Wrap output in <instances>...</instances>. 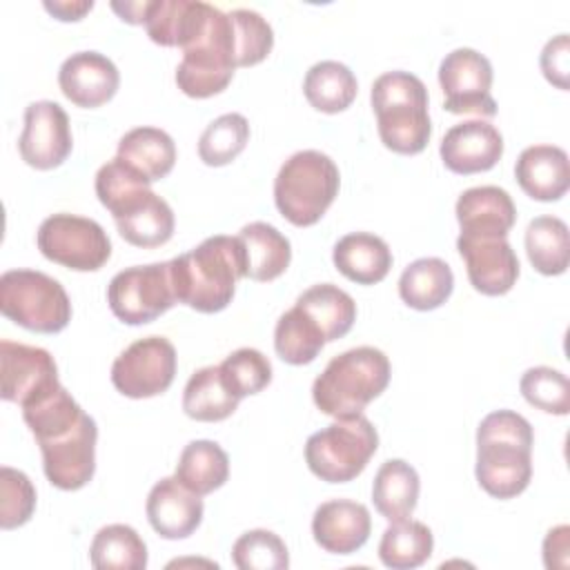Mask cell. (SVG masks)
<instances>
[{
	"instance_id": "1",
	"label": "cell",
	"mask_w": 570,
	"mask_h": 570,
	"mask_svg": "<svg viewBox=\"0 0 570 570\" xmlns=\"http://www.w3.org/2000/svg\"><path fill=\"white\" fill-rule=\"evenodd\" d=\"M176 301L196 312L225 309L245 276V252L238 236H209L198 247L169 261Z\"/></svg>"
},
{
	"instance_id": "2",
	"label": "cell",
	"mask_w": 570,
	"mask_h": 570,
	"mask_svg": "<svg viewBox=\"0 0 570 570\" xmlns=\"http://www.w3.org/2000/svg\"><path fill=\"white\" fill-rule=\"evenodd\" d=\"M532 425L512 410L490 412L476 428V481L494 499L521 494L532 476Z\"/></svg>"
},
{
	"instance_id": "3",
	"label": "cell",
	"mask_w": 570,
	"mask_h": 570,
	"mask_svg": "<svg viewBox=\"0 0 570 570\" xmlns=\"http://www.w3.org/2000/svg\"><path fill=\"white\" fill-rule=\"evenodd\" d=\"M372 109L383 145L396 154L412 156L425 149L432 136L428 114V89L410 71L381 73L372 85Z\"/></svg>"
},
{
	"instance_id": "4",
	"label": "cell",
	"mask_w": 570,
	"mask_h": 570,
	"mask_svg": "<svg viewBox=\"0 0 570 570\" xmlns=\"http://www.w3.org/2000/svg\"><path fill=\"white\" fill-rule=\"evenodd\" d=\"M390 383L387 356L370 345L352 347L334 356L312 385L316 407L334 419L363 414Z\"/></svg>"
},
{
	"instance_id": "5",
	"label": "cell",
	"mask_w": 570,
	"mask_h": 570,
	"mask_svg": "<svg viewBox=\"0 0 570 570\" xmlns=\"http://www.w3.org/2000/svg\"><path fill=\"white\" fill-rule=\"evenodd\" d=\"M336 163L316 149L292 154L276 174L274 200L278 212L296 227L321 220L338 194Z\"/></svg>"
},
{
	"instance_id": "6",
	"label": "cell",
	"mask_w": 570,
	"mask_h": 570,
	"mask_svg": "<svg viewBox=\"0 0 570 570\" xmlns=\"http://www.w3.org/2000/svg\"><path fill=\"white\" fill-rule=\"evenodd\" d=\"M379 448V432L363 414L341 416L305 443L307 468L327 483L356 479Z\"/></svg>"
},
{
	"instance_id": "7",
	"label": "cell",
	"mask_w": 570,
	"mask_h": 570,
	"mask_svg": "<svg viewBox=\"0 0 570 570\" xmlns=\"http://www.w3.org/2000/svg\"><path fill=\"white\" fill-rule=\"evenodd\" d=\"M0 312L24 330L56 334L71 321V301L45 272L9 269L0 276Z\"/></svg>"
},
{
	"instance_id": "8",
	"label": "cell",
	"mask_w": 570,
	"mask_h": 570,
	"mask_svg": "<svg viewBox=\"0 0 570 570\" xmlns=\"http://www.w3.org/2000/svg\"><path fill=\"white\" fill-rule=\"evenodd\" d=\"M236 67L232 18L214 7L203 36L183 49V60L176 67V85L191 98H209L232 82Z\"/></svg>"
},
{
	"instance_id": "9",
	"label": "cell",
	"mask_w": 570,
	"mask_h": 570,
	"mask_svg": "<svg viewBox=\"0 0 570 570\" xmlns=\"http://www.w3.org/2000/svg\"><path fill=\"white\" fill-rule=\"evenodd\" d=\"M36 243L45 258L76 272H96L111 256L107 232L96 220L76 214L45 218L38 227Z\"/></svg>"
},
{
	"instance_id": "10",
	"label": "cell",
	"mask_w": 570,
	"mask_h": 570,
	"mask_svg": "<svg viewBox=\"0 0 570 570\" xmlns=\"http://www.w3.org/2000/svg\"><path fill=\"white\" fill-rule=\"evenodd\" d=\"M114 316L127 325H145L165 314L176 301L169 261L134 265L118 272L107 287Z\"/></svg>"
},
{
	"instance_id": "11",
	"label": "cell",
	"mask_w": 570,
	"mask_h": 570,
	"mask_svg": "<svg viewBox=\"0 0 570 570\" xmlns=\"http://www.w3.org/2000/svg\"><path fill=\"white\" fill-rule=\"evenodd\" d=\"M176 376V350L165 336H145L118 354L114 387L129 399H149L169 390Z\"/></svg>"
},
{
	"instance_id": "12",
	"label": "cell",
	"mask_w": 570,
	"mask_h": 570,
	"mask_svg": "<svg viewBox=\"0 0 570 570\" xmlns=\"http://www.w3.org/2000/svg\"><path fill=\"white\" fill-rule=\"evenodd\" d=\"M439 85L443 89V107L452 114H474L492 118L497 102L490 94L492 65L490 60L470 47H459L439 65Z\"/></svg>"
},
{
	"instance_id": "13",
	"label": "cell",
	"mask_w": 570,
	"mask_h": 570,
	"mask_svg": "<svg viewBox=\"0 0 570 570\" xmlns=\"http://www.w3.org/2000/svg\"><path fill=\"white\" fill-rule=\"evenodd\" d=\"M96 421L82 414L62 434L38 441L49 483L60 490H80L87 485L96 472Z\"/></svg>"
},
{
	"instance_id": "14",
	"label": "cell",
	"mask_w": 570,
	"mask_h": 570,
	"mask_svg": "<svg viewBox=\"0 0 570 570\" xmlns=\"http://www.w3.org/2000/svg\"><path fill=\"white\" fill-rule=\"evenodd\" d=\"M73 140L67 111L53 100H36L24 109V127L18 140L22 160L33 169H53L67 160Z\"/></svg>"
},
{
	"instance_id": "15",
	"label": "cell",
	"mask_w": 570,
	"mask_h": 570,
	"mask_svg": "<svg viewBox=\"0 0 570 570\" xmlns=\"http://www.w3.org/2000/svg\"><path fill=\"white\" fill-rule=\"evenodd\" d=\"M456 249L465 261L472 287L485 296H501L512 289L519 278V258L508 236H472L459 234Z\"/></svg>"
},
{
	"instance_id": "16",
	"label": "cell",
	"mask_w": 570,
	"mask_h": 570,
	"mask_svg": "<svg viewBox=\"0 0 570 570\" xmlns=\"http://www.w3.org/2000/svg\"><path fill=\"white\" fill-rule=\"evenodd\" d=\"M0 396L20 407L60 383L56 361L47 350L7 338L0 341Z\"/></svg>"
},
{
	"instance_id": "17",
	"label": "cell",
	"mask_w": 570,
	"mask_h": 570,
	"mask_svg": "<svg viewBox=\"0 0 570 570\" xmlns=\"http://www.w3.org/2000/svg\"><path fill=\"white\" fill-rule=\"evenodd\" d=\"M118 234L136 247L165 245L174 234V212L165 198L149 187L134 189L111 209Z\"/></svg>"
},
{
	"instance_id": "18",
	"label": "cell",
	"mask_w": 570,
	"mask_h": 570,
	"mask_svg": "<svg viewBox=\"0 0 570 570\" xmlns=\"http://www.w3.org/2000/svg\"><path fill=\"white\" fill-rule=\"evenodd\" d=\"M439 154L454 174L488 171L503 156V136L485 120H465L445 131Z\"/></svg>"
},
{
	"instance_id": "19",
	"label": "cell",
	"mask_w": 570,
	"mask_h": 570,
	"mask_svg": "<svg viewBox=\"0 0 570 570\" xmlns=\"http://www.w3.org/2000/svg\"><path fill=\"white\" fill-rule=\"evenodd\" d=\"M58 85L73 105L91 109L114 98L120 73L105 53L76 51L60 65Z\"/></svg>"
},
{
	"instance_id": "20",
	"label": "cell",
	"mask_w": 570,
	"mask_h": 570,
	"mask_svg": "<svg viewBox=\"0 0 570 570\" xmlns=\"http://www.w3.org/2000/svg\"><path fill=\"white\" fill-rule=\"evenodd\" d=\"M370 510L350 499L325 501L312 517L314 541L332 554H352L361 550L370 537Z\"/></svg>"
},
{
	"instance_id": "21",
	"label": "cell",
	"mask_w": 570,
	"mask_h": 570,
	"mask_svg": "<svg viewBox=\"0 0 570 570\" xmlns=\"http://www.w3.org/2000/svg\"><path fill=\"white\" fill-rule=\"evenodd\" d=\"M149 525L163 539H185L203 521V499L187 490L176 476L160 479L147 497Z\"/></svg>"
},
{
	"instance_id": "22",
	"label": "cell",
	"mask_w": 570,
	"mask_h": 570,
	"mask_svg": "<svg viewBox=\"0 0 570 570\" xmlns=\"http://www.w3.org/2000/svg\"><path fill=\"white\" fill-rule=\"evenodd\" d=\"M214 4L200 0H151L145 29L163 47H191L209 24Z\"/></svg>"
},
{
	"instance_id": "23",
	"label": "cell",
	"mask_w": 570,
	"mask_h": 570,
	"mask_svg": "<svg viewBox=\"0 0 570 570\" xmlns=\"http://www.w3.org/2000/svg\"><path fill=\"white\" fill-rule=\"evenodd\" d=\"M519 187L534 200H559L570 187L568 154L557 145L525 147L514 165Z\"/></svg>"
},
{
	"instance_id": "24",
	"label": "cell",
	"mask_w": 570,
	"mask_h": 570,
	"mask_svg": "<svg viewBox=\"0 0 570 570\" xmlns=\"http://www.w3.org/2000/svg\"><path fill=\"white\" fill-rule=\"evenodd\" d=\"M461 234L508 236L517 220V207L510 194L497 185L465 189L454 207Z\"/></svg>"
},
{
	"instance_id": "25",
	"label": "cell",
	"mask_w": 570,
	"mask_h": 570,
	"mask_svg": "<svg viewBox=\"0 0 570 570\" xmlns=\"http://www.w3.org/2000/svg\"><path fill=\"white\" fill-rule=\"evenodd\" d=\"M332 261L345 278L358 285H374L387 276L392 267V252L381 236L354 232L338 238Z\"/></svg>"
},
{
	"instance_id": "26",
	"label": "cell",
	"mask_w": 570,
	"mask_h": 570,
	"mask_svg": "<svg viewBox=\"0 0 570 570\" xmlns=\"http://www.w3.org/2000/svg\"><path fill=\"white\" fill-rule=\"evenodd\" d=\"M238 238L245 252V278L267 283L287 269L292 245L274 225L254 220L240 229Z\"/></svg>"
},
{
	"instance_id": "27",
	"label": "cell",
	"mask_w": 570,
	"mask_h": 570,
	"mask_svg": "<svg viewBox=\"0 0 570 570\" xmlns=\"http://www.w3.org/2000/svg\"><path fill=\"white\" fill-rule=\"evenodd\" d=\"M421 481L416 470L403 459L385 461L372 483V501L381 517L392 521L407 519L419 501Z\"/></svg>"
},
{
	"instance_id": "28",
	"label": "cell",
	"mask_w": 570,
	"mask_h": 570,
	"mask_svg": "<svg viewBox=\"0 0 570 570\" xmlns=\"http://www.w3.org/2000/svg\"><path fill=\"white\" fill-rule=\"evenodd\" d=\"M116 156L140 171L149 183H156L174 169L176 145L171 136L158 127H136L118 140Z\"/></svg>"
},
{
	"instance_id": "29",
	"label": "cell",
	"mask_w": 570,
	"mask_h": 570,
	"mask_svg": "<svg viewBox=\"0 0 570 570\" xmlns=\"http://www.w3.org/2000/svg\"><path fill=\"white\" fill-rule=\"evenodd\" d=\"M454 289L450 265L436 256H425L410 263L399 278V296L405 305L428 312L441 307Z\"/></svg>"
},
{
	"instance_id": "30",
	"label": "cell",
	"mask_w": 570,
	"mask_h": 570,
	"mask_svg": "<svg viewBox=\"0 0 570 570\" xmlns=\"http://www.w3.org/2000/svg\"><path fill=\"white\" fill-rule=\"evenodd\" d=\"M294 305L318 325L325 343L345 336L356 321L354 298L332 283L312 285L296 298Z\"/></svg>"
},
{
	"instance_id": "31",
	"label": "cell",
	"mask_w": 570,
	"mask_h": 570,
	"mask_svg": "<svg viewBox=\"0 0 570 570\" xmlns=\"http://www.w3.org/2000/svg\"><path fill=\"white\" fill-rule=\"evenodd\" d=\"M174 476L194 494H209L227 481L229 456L216 441H191L183 448Z\"/></svg>"
},
{
	"instance_id": "32",
	"label": "cell",
	"mask_w": 570,
	"mask_h": 570,
	"mask_svg": "<svg viewBox=\"0 0 570 570\" xmlns=\"http://www.w3.org/2000/svg\"><path fill=\"white\" fill-rule=\"evenodd\" d=\"M238 401L223 381L220 365H207L196 370L183 392V410L194 421H223L232 416L238 407Z\"/></svg>"
},
{
	"instance_id": "33",
	"label": "cell",
	"mask_w": 570,
	"mask_h": 570,
	"mask_svg": "<svg viewBox=\"0 0 570 570\" xmlns=\"http://www.w3.org/2000/svg\"><path fill=\"white\" fill-rule=\"evenodd\" d=\"M358 82L352 69L338 60H321L312 65L303 80L307 102L323 114H338L356 98Z\"/></svg>"
},
{
	"instance_id": "34",
	"label": "cell",
	"mask_w": 570,
	"mask_h": 570,
	"mask_svg": "<svg viewBox=\"0 0 570 570\" xmlns=\"http://www.w3.org/2000/svg\"><path fill=\"white\" fill-rule=\"evenodd\" d=\"M432 530L407 517L403 521H392V525L385 528L379 543V559L392 570H412L432 557Z\"/></svg>"
},
{
	"instance_id": "35",
	"label": "cell",
	"mask_w": 570,
	"mask_h": 570,
	"mask_svg": "<svg viewBox=\"0 0 570 570\" xmlns=\"http://www.w3.org/2000/svg\"><path fill=\"white\" fill-rule=\"evenodd\" d=\"M89 561L96 570H145L147 546L131 525L111 523L96 532Z\"/></svg>"
},
{
	"instance_id": "36",
	"label": "cell",
	"mask_w": 570,
	"mask_h": 570,
	"mask_svg": "<svg viewBox=\"0 0 570 570\" xmlns=\"http://www.w3.org/2000/svg\"><path fill=\"white\" fill-rule=\"evenodd\" d=\"M525 252L532 267L546 276L563 274L570 258L568 225L557 216H537L525 229Z\"/></svg>"
},
{
	"instance_id": "37",
	"label": "cell",
	"mask_w": 570,
	"mask_h": 570,
	"mask_svg": "<svg viewBox=\"0 0 570 570\" xmlns=\"http://www.w3.org/2000/svg\"><path fill=\"white\" fill-rule=\"evenodd\" d=\"M323 345H325V338L318 325L296 305L276 321L274 347L285 363L307 365L318 356Z\"/></svg>"
},
{
	"instance_id": "38",
	"label": "cell",
	"mask_w": 570,
	"mask_h": 570,
	"mask_svg": "<svg viewBox=\"0 0 570 570\" xmlns=\"http://www.w3.org/2000/svg\"><path fill=\"white\" fill-rule=\"evenodd\" d=\"M249 140V122L243 114H223L198 138V156L209 167L232 163Z\"/></svg>"
},
{
	"instance_id": "39",
	"label": "cell",
	"mask_w": 570,
	"mask_h": 570,
	"mask_svg": "<svg viewBox=\"0 0 570 570\" xmlns=\"http://www.w3.org/2000/svg\"><path fill=\"white\" fill-rule=\"evenodd\" d=\"M232 561L238 570H285L289 552L272 530H249L232 546Z\"/></svg>"
},
{
	"instance_id": "40",
	"label": "cell",
	"mask_w": 570,
	"mask_h": 570,
	"mask_svg": "<svg viewBox=\"0 0 570 570\" xmlns=\"http://www.w3.org/2000/svg\"><path fill=\"white\" fill-rule=\"evenodd\" d=\"M220 374L229 392L236 399H245L269 385L272 363L263 352L254 347H240L220 363Z\"/></svg>"
},
{
	"instance_id": "41",
	"label": "cell",
	"mask_w": 570,
	"mask_h": 570,
	"mask_svg": "<svg viewBox=\"0 0 570 570\" xmlns=\"http://www.w3.org/2000/svg\"><path fill=\"white\" fill-rule=\"evenodd\" d=\"M519 390L530 405L548 414L566 416L570 412V383L559 370L546 365L530 367L523 372Z\"/></svg>"
},
{
	"instance_id": "42",
	"label": "cell",
	"mask_w": 570,
	"mask_h": 570,
	"mask_svg": "<svg viewBox=\"0 0 570 570\" xmlns=\"http://www.w3.org/2000/svg\"><path fill=\"white\" fill-rule=\"evenodd\" d=\"M234 24V42H236V65L249 67L267 58L274 47V31L269 22L252 9H234L229 11Z\"/></svg>"
},
{
	"instance_id": "43",
	"label": "cell",
	"mask_w": 570,
	"mask_h": 570,
	"mask_svg": "<svg viewBox=\"0 0 570 570\" xmlns=\"http://www.w3.org/2000/svg\"><path fill=\"white\" fill-rule=\"evenodd\" d=\"M36 510V488L29 476L9 465L0 468V528L24 525Z\"/></svg>"
},
{
	"instance_id": "44",
	"label": "cell",
	"mask_w": 570,
	"mask_h": 570,
	"mask_svg": "<svg viewBox=\"0 0 570 570\" xmlns=\"http://www.w3.org/2000/svg\"><path fill=\"white\" fill-rule=\"evenodd\" d=\"M541 71L554 87L568 89V73H570L568 33H559L546 42L541 51Z\"/></svg>"
},
{
	"instance_id": "45",
	"label": "cell",
	"mask_w": 570,
	"mask_h": 570,
	"mask_svg": "<svg viewBox=\"0 0 570 570\" xmlns=\"http://www.w3.org/2000/svg\"><path fill=\"white\" fill-rule=\"evenodd\" d=\"M568 525H557L548 532L543 541V563L546 568H566L568 566Z\"/></svg>"
},
{
	"instance_id": "46",
	"label": "cell",
	"mask_w": 570,
	"mask_h": 570,
	"mask_svg": "<svg viewBox=\"0 0 570 570\" xmlns=\"http://www.w3.org/2000/svg\"><path fill=\"white\" fill-rule=\"evenodd\" d=\"M94 0H53V2H45V9L49 13H53L58 20L71 22V20H80L87 11H91Z\"/></svg>"
},
{
	"instance_id": "47",
	"label": "cell",
	"mask_w": 570,
	"mask_h": 570,
	"mask_svg": "<svg viewBox=\"0 0 570 570\" xmlns=\"http://www.w3.org/2000/svg\"><path fill=\"white\" fill-rule=\"evenodd\" d=\"M151 0H142V2H111V9L120 16V20L131 22V24H145V16L149 9Z\"/></svg>"
}]
</instances>
